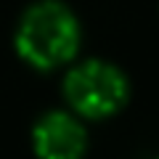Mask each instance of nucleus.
Instances as JSON below:
<instances>
[{"instance_id": "2", "label": "nucleus", "mask_w": 159, "mask_h": 159, "mask_svg": "<svg viewBox=\"0 0 159 159\" xmlns=\"http://www.w3.org/2000/svg\"><path fill=\"white\" fill-rule=\"evenodd\" d=\"M64 98L77 117L106 119L125 109L130 98V82L119 66L101 58H88L66 72Z\"/></svg>"}, {"instance_id": "3", "label": "nucleus", "mask_w": 159, "mask_h": 159, "mask_svg": "<svg viewBox=\"0 0 159 159\" xmlns=\"http://www.w3.org/2000/svg\"><path fill=\"white\" fill-rule=\"evenodd\" d=\"M32 148L37 159H82L88 151V130L69 111H48L32 130Z\"/></svg>"}, {"instance_id": "1", "label": "nucleus", "mask_w": 159, "mask_h": 159, "mask_svg": "<svg viewBox=\"0 0 159 159\" xmlns=\"http://www.w3.org/2000/svg\"><path fill=\"white\" fill-rule=\"evenodd\" d=\"M80 43V19L61 0L32 3L16 27V53L40 72H51L74 61Z\"/></svg>"}, {"instance_id": "4", "label": "nucleus", "mask_w": 159, "mask_h": 159, "mask_svg": "<svg viewBox=\"0 0 159 159\" xmlns=\"http://www.w3.org/2000/svg\"><path fill=\"white\" fill-rule=\"evenodd\" d=\"M157 159H159V157H157Z\"/></svg>"}]
</instances>
